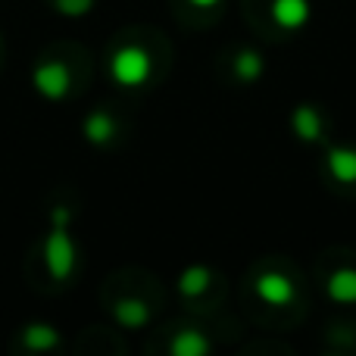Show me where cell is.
Segmentation results:
<instances>
[{"label": "cell", "mask_w": 356, "mask_h": 356, "mask_svg": "<svg viewBox=\"0 0 356 356\" xmlns=\"http://www.w3.org/2000/svg\"><path fill=\"white\" fill-rule=\"evenodd\" d=\"M110 75H113V81L122 88H141V85H147L150 75H154V56H150V50L144 47V44L129 41L113 50Z\"/></svg>", "instance_id": "cell-1"}, {"label": "cell", "mask_w": 356, "mask_h": 356, "mask_svg": "<svg viewBox=\"0 0 356 356\" xmlns=\"http://www.w3.org/2000/svg\"><path fill=\"white\" fill-rule=\"evenodd\" d=\"M253 291L269 309H288L297 303V278L278 266L259 269V275L253 278Z\"/></svg>", "instance_id": "cell-2"}, {"label": "cell", "mask_w": 356, "mask_h": 356, "mask_svg": "<svg viewBox=\"0 0 356 356\" xmlns=\"http://www.w3.org/2000/svg\"><path fill=\"white\" fill-rule=\"evenodd\" d=\"M266 25L282 35H294L309 22V0H263Z\"/></svg>", "instance_id": "cell-3"}, {"label": "cell", "mask_w": 356, "mask_h": 356, "mask_svg": "<svg viewBox=\"0 0 356 356\" xmlns=\"http://www.w3.org/2000/svg\"><path fill=\"white\" fill-rule=\"evenodd\" d=\"M35 88L50 100H60L69 94L72 88V75H69V66L66 63H56V60H44L35 66Z\"/></svg>", "instance_id": "cell-4"}, {"label": "cell", "mask_w": 356, "mask_h": 356, "mask_svg": "<svg viewBox=\"0 0 356 356\" xmlns=\"http://www.w3.org/2000/svg\"><path fill=\"white\" fill-rule=\"evenodd\" d=\"M44 253H47V266L50 272H54V278H69L75 269V244L72 238L66 234V228L56 225L54 234L47 238V247H44Z\"/></svg>", "instance_id": "cell-5"}, {"label": "cell", "mask_w": 356, "mask_h": 356, "mask_svg": "<svg viewBox=\"0 0 356 356\" xmlns=\"http://www.w3.org/2000/svg\"><path fill=\"white\" fill-rule=\"evenodd\" d=\"M291 122H294L297 138H300V141H309V144L322 141V138H325V129H328L322 110H319V106H313V104H300V106H297L294 116H291Z\"/></svg>", "instance_id": "cell-6"}, {"label": "cell", "mask_w": 356, "mask_h": 356, "mask_svg": "<svg viewBox=\"0 0 356 356\" xmlns=\"http://www.w3.org/2000/svg\"><path fill=\"white\" fill-rule=\"evenodd\" d=\"M328 172L338 184H347V188H356V147H347V144H338V147L328 150L325 156Z\"/></svg>", "instance_id": "cell-7"}, {"label": "cell", "mask_w": 356, "mask_h": 356, "mask_svg": "<svg viewBox=\"0 0 356 356\" xmlns=\"http://www.w3.org/2000/svg\"><path fill=\"white\" fill-rule=\"evenodd\" d=\"M263 75V54L250 47H238L232 54V79H238L241 85H253Z\"/></svg>", "instance_id": "cell-8"}, {"label": "cell", "mask_w": 356, "mask_h": 356, "mask_svg": "<svg viewBox=\"0 0 356 356\" xmlns=\"http://www.w3.org/2000/svg\"><path fill=\"white\" fill-rule=\"evenodd\" d=\"M328 297L338 303H356V269L353 266H341L325 278Z\"/></svg>", "instance_id": "cell-9"}, {"label": "cell", "mask_w": 356, "mask_h": 356, "mask_svg": "<svg viewBox=\"0 0 356 356\" xmlns=\"http://www.w3.org/2000/svg\"><path fill=\"white\" fill-rule=\"evenodd\" d=\"M213 284H216V275L207 269V266H191V269H184L181 278H178V291H181L184 297H191V300L207 294Z\"/></svg>", "instance_id": "cell-10"}, {"label": "cell", "mask_w": 356, "mask_h": 356, "mask_svg": "<svg viewBox=\"0 0 356 356\" xmlns=\"http://www.w3.org/2000/svg\"><path fill=\"white\" fill-rule=\"evenodd\" d=\"M113 313H116V319L122 322L125 328H141V325H147L150 322V307L141 300V297H125V300H116Z\"/></svg>", "instance_id": "cell-11"}, {"label": "cell", "mask_w": 356, "mask_h": 356, "mask_svg": "<svg viewBox=\"0 0 356 356\" xmlns=\"http://www.w3.org/2000/svg\"><path fill=\"white\" fill-rule=\"evenodd\" d=\"M116 131H119L116 119H113L106 110H97L85 119V138L91 144H110L113 138H116Z\"/></svg>", "instance_id": "cell-12"}, {"label": "cell", "mask_w": 356, "mask_h": 356, "mask_svg": "<svg viewBox=\"0 0 356 356\" xmlns=\"http://www.w3.org/2000/svg\"><path fill=\"white\" fill-rule=\"evenodd\" d=\"M207 350H209V344H207V338H203L197 328H184V332L172 341V353L175 356H200Z\"/></svg>", "instance_id": "cell-13"}, {"label": "cell", "mask_w": 356, "mask_h": 356, "mask_svg": "<svg viewBox=\"0 0 356 356\" xmlns=\"http://www.w3.org/2000/svg\"><path fill=\"white\" fill-rule=\"evenodd\" d=\"M25 344H31L35 350H47V347H56V332L50 325H31L25 328Z\"/></svg>", "instance_id": "cell-14"}, {"label": "cell", "mask_w": 356, "mask_h": 356, "mask_svg": "<svg viewBox=\"0 0 356 356\" xmlns=\"http://www.w3.org/2000/svg\"><path fill=\"white\" fill-rule=\"evenodd\" d=\"M94 6V0H56V10L66 13V16H85Z\"/></svg>", "instance_id": "cell-15"}, {"label": "cell", "mask_w": 356, "mask_h": 356, "mask_svg": "<svg viewBox=\"0 0 356 356\" xmlns=\"http://www.w3.org/2000/svg\"><path fill=\"white\" fill-rule=\"evenodd\" d=\"M184 3L191 6V10H200V13H207V10H219L225 0H184Z\"/></svg>", "instance_id": "cell-16"}]
</instances>
